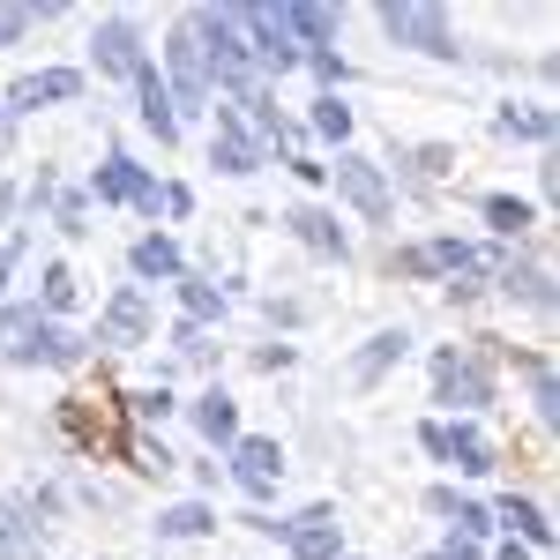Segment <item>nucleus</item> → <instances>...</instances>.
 <instances>
[{"label":"nucleus","instance_id":"nucleus-1","mask_svg":"<svg viewBox=\"0 0 560 560\" xmlns=\"http://www.w3.org/2000/svg\"><path fill=\"white\" fill-rule=\"evenodd\" d=\"M195 23V38H202V68H210L224 90H247L255 75V52L240 38V23H232V8H202V15H187Z\"/></svg>","mask_w":560,"mask_h":560},{"label":"nucleus","instance_id":"nucleus-2","mask_svg":"<svg viewBox=\"0 0 560 560\" xmlns=\"http://www.w3.org/2000/svg\"><path fill=\"white\" fill-rule=\"evenodd\" d=\"M0 337H15V359H45V366H75L83 359L90 337H75V329H60V322H45V314H0Z\"/></svg>","mask_w":560,"mask_h":560},{"label":"nucleus","instance_id":"nucleus-3","mask_svg":"<svg viewBox=\"0 0 560 560\" xmlns=\"http://www.w3.org/2000/svg\"><path fill=\"white\" fill-rule=\"evenodd\" d=\"M382 31L419 45V52H433V60H456V38H448V15L441 8H382Z\"/></svg>","mask_w":560,"mask_h":560},{"label":"nucleus","instance_id":"nucleus-4","mask_svg":"<svg viewBox=\"0 0 560 560\" xmlns=\"http://www.w3.org/2000/svg\"><path fill=\"white\" fill-rule=\"evenodd\" d=\"M232 23H240V31H255V45H247V52H261L277 75H284V68H300V45H292L284 8H232Z\"/></svg>","mask_w":560,"mask_h":560},{"label":"nucleus","instance_id":"nucleus-5","mask_svg":"<svg viewBox=\"0 0 560 560\" xmlns=\"http://www.w3.org/2000/svg\"><path fill=\"white\" fill-rule=\"evenodd\" d=\"M419 441H427L441 464H456V471H471V478L493 471V448H486V433H478V427H427Z\"/></svg>","mask_w":560,"mask_h":560},{"label":"nucleus","instance_id":"nucleus-6","mask_svg":"<svg viewBox=\"0 0 560 560\" xmlns=\"http://www.w3.org/2000/svg\"><path fill=\"white\" fill-rule=\"evenodd\" d=\"M68 433H75L83 448H113V456L128 448V433H120V411H113V404H97V396H75V404H68Z\"/></svg>","mask_w":560,"mask_h":560},{"label":"nucleus","instance_id":"nucleus-7","mask_svg":"<svg viewBox=\"0 0 560 560\" xmlns=\"http://www.w3.org/2000/svg\"><path fill=\"white\" fill-rule=\"evenodd\" d=\"M433 388H441V404H486V396H493L486 366H478V359H456V351L433 359Z\"/></svg>","mask_w":560,"mask_h":560},{"label":"nucleus","instance_id":"nucleus-8","mask_svg":"<svg viewBox=\"0 0 560 560\" xmlns=\"http://www.w3.org/2000/svg\"><path fill=\"white\" fill-rule=\"evenodd\" d=\"M232 471H240V486L255 501H269L277 478H284V456H277V441H232Z\"/></svg>","mask_w":560,"mask_h":560},{"label":"nucleus","instance_id":"nucleus-9","mask_svg":"<svg viewBox=\"0 0 560 560\" xmlns=\"http://www.w3.org/2000/svg\"><path fill=\"white\" fill-rule=\"evenodd\" d=\"M150 337V306H142V292H120V300L105 306V322H97V345L105 351H128Z\"/></svg>","mask_w":560,"mask_h":560},{"label":"nucleus","instance_id":"nucleus-10","mask_svg":"<svg viewBox=\"0 0 560 560\" xmlns=\"http://www.w3.org/2000/svg\"><path fill=\"white\" fill-rule=\"evenodd\" d=\"M337 187H345V202H351V210L388 217V179L374 173L366 158H337Z\"/></svg>","mask_w":560,"mask_h":560},{"label":"nucleus","instance_id":"nucleus-11","mask_svg":"<svg viewBox=\"0 0 560 560\" xmlns=\"http://www.w3.org/2000/svg\"><path fill=\"white\" fill-rule=\"evenodd\" d=\"M75 90H83L75 68H45V75H23L8 90V113H31V105H52V97H75Z\"/></svg>","mask_w":560,"mask_h":560},{"label":"nucleus","instance_id":"nucleus-12","mask_svg":"<svg viewBox=\"0 0 560 560\" xmlns=\"http://www.w3.org/2000/svg\"><path fill=\"white\" fill-rule=\"evenodd\" d=\"M135 90H142V120H150V135H158V142H173V135H179V113H173V90L158 83V68H150V60L135 68Z\"/></svg>","mask_w":560,"mask_h":560},{"label":"nucleus","instance_id":"nucleus-13","mask_svg":"<svg viewBox=\"0 0 560 560\" xmlns=\"http://www.w3.org/2000/svg\"><path fill=\"white\" fill-rule=\"evenodd\" d=\"M404 277H433V269H478V255L464 240H433V247H411V255H396Z\"/></svg>","mask_w":560,"mask_h":560},{"label":"nucleus","instance_id":"nucleus-14","mask_svg":"<svg viewBox=\"0 0 560 560\" xmlns=\"http://www.w3.org/2000/svg\"><path fill=\"white\" fill-rule=\"evenodd\" d=\"M217 165H224V173H255L261 165V150L247 142V128L232 120V105H217Z\"/></svg>","mask_w":560,"mask_h":560},{"label":"nucleus","instance_id":"nucleus-15","mask_svg":"<svg viewBox=\"0 0 560 560\" xmlns=\"http://www.w3.org/2000/svg\"><path fill=\"white\" fill-rule=\"evenodd\" d=\"M173 75L187 97H210V68H202V38H195V23H179L173 31Z\"/></svg>","mask_w":560,"mask_h":560},{"label":"nucleus","instance_id":"nucleus-16","mask_svg":"<svg viewBox=\"0 0 560 560\" xmlns=\"http://www.w3.org/2000/svg\"><path fill=\"white\" fill-rule=\"evenodd\" d=\"M97 68H105V75H135V68H142V45H135V31L120 15L97 31Z\"/></svg>","mask_w":560,"mask_h":560},{"label":"nucleus","instance_id":"nucleus-17","mask_svg":"<svg viewBox=\"0 0 560 560\" xmlns=\"http://www.w3.org/2000/svg\"><path fill=\"white\" fill-rule=\"evenodd\" d=\"M97 202H150V210H158V187L135 173L128 158H113V165L97 173Z\"/></svg>","mask_w":560,"mask_h":560},{"label":"nucleus","instance_id":"nucleus-18","mask_svg":"<svg viewBox=\"0 0 560 560\" xmlns=\"http://www.w3.org/2000/svg\"><path fill=\"white\" fill-rule=\"evenodd\" d=\"M284 538H292V553H300V560H337V523L322 516V509L300 516V523H284Z\"/></svg>","mask_w":560,"mask_h":560},{"label":"nucleus","instance_id":"nucleus-19","mask_svg":"<svg viewBox=\"0 0 560 560\" xmlns=\"http://www.w3.org/2000/svg\"><path fill=\"white\" fill-rule=\"evenodd\" d=\"M284 224L300 232V240L314 247V255H337V261H345V232H337V217H322V210H292Z\"/></svg>","mask_w":560,"mask_h":560},{"label":"nucleus","instance_id":"nucleus-20","mask_svg":"<svg viewBox=\"0 0 560 560\" xmlns=\"http://www.w3.org/2000/svg\"><path fill=\"white\" fill-rule=\"evenodd\" d=\"M195 427L210 433V441H240V411H232V396H224V388H210V396L195 404Z\"/></svg>","mask_w":560,"mask_h":560},{"label":"nucleus","instance_id":"nucleus-21","mask_svg":"<svg viewBox=\"0 0 560 560\" xmlns=\"http://www.w3.org/2000/svg\"><path fill=\"white\" fill-rule=\"evenodd\" d=\"M135 269H142V277H179V247L150 232V240H135Z\"/></svg>","mask_w":560,"mask_h":560},{"label":"nucleus","instance_id":"nucleus-22","mask_svg":"<svg viewBox=\"0 0 560 560\" xmlns=\"http://www.w3.org/2000/svg\"><path fill=\"white\" fill-rule=\"evenodd\" d=\"M210 509H202V501H179V509H165V516H158V530H165V538H202V530H210Z\"/></svg>","mask_w":560,"mask_h":560},{"label":"nucleus","instance_id":"nucleus-23","mask_svg":"<svg viewBox=\"0 0 560 560\" xmlns=\"http://www.w3.org/2000/svg\"><path fill=\"white\" fill-rule=\"evenodd\" d=\"M501 523H516V530L530 538V546H546V538H553V523H546V509H530V501H516V493L501 501Z\"/></svg>","mask_w":560,"mask_h":560},{"label":"nucleus","instance_id":"nucleus-24","mask_svg":"<svg viewBox=\"0 0 560 560\" xmlns=\"http://www.w3.org/2000/svg\"><path fill=\"white\" fill-rule=\"evenodd\" d=\"M284 23H292V31H306V38L322 45L329 31H337V8H322V0H300V8H284Z\"/></svg>","mask_w":560,"mask_h":560},{"label":"nucleus","instance_id":"nucleus-25","mask_svg":"<svg viewBox=\"0 0 560 560\" xmlns=\"http://www.w3.org/2000/svg\"><path fill=\"white\" fill-rule=\"evenodd\" d=\"M404 345H411V337H404V329H388V337H374V345L359 351V382H374V374H382L388 359H404Z\"/></svg>","mask_w":560,"mask_h":560},{"label":"nucleus","instance_id":"nucleus-26","mask_svg":"<svg viewBox=\"0 0 560 560\" xmlns=\"http://www.w3.org/2000/svg\"><path fill=\"white\" fill-rule=\"evenodd\" d=\"M433 509H441V516H456V530H464V538H478V530H486V509H478V501H456V493H433Z\"/></svg>","mask_w":560,"mask_h":560},{"label":"nucleus","instance_id":"nucleus-27","mask_svg":"<svg viewBox=\"0 0 560 560\" xmlns=\"http://www.w3.org/2000/svg\"><path fill=\"white\" fill-rule=\"evenodd\" d=\"M314 128L329 135V142H345V135H351V105H337V97H322V105H314Z\"/></svg>","mask_w":560,"mask_h":560},{"label":"nucleus","instance_id":"nucleus-28","mask_svg":"<svg viewBox=\"0 0 560 560\" xmlns=\"http://www.w3.org/2000/svg\"><path fill=\"white\" fill-rule=\"evenodd\" d=\"M31 15H52V0H45V8H23V0H15V8H0V45L23 38V31H31Z\"/></svg>","mask_w":560,"mask_h":560},{"label":"nucleus","instance_id":"nucleus-29","mask_svg":"<svg viewBox=\"0 0 560 560\" xmlns=\"http://www.w3.org/2000/svg\"><path fill=\"white\" fill-rule=\"evenodd\" d=\"M486 217H493L501 232H523V224H530V210H523L516 195H493V202H486Z\"/></svg>","mask_w":560,"mask_h":560},{"label":"nucleus","instance_id":"nucleus-30","mask_svg":"<svg viewBox=\"0 0 560 560\" xmlns=\"http://www.w3.org/2000/svg\"><path fill=\"white\" fill-rule=\"evenodd\" d=\"M501 128H509V135H546L553 120H546V113H516V105H509V113H501Z\"/></svg>","mask_w":560,"mask_h":560},{"label":"nucleus","instance_id":"nucleus-31","mask_svg":"<svg viewBox=\"0 0 560 560\" xmlns=\"http://www.w3.org/2000/svg\"><path fill=\"white\" fill-rule=\"evenodd\" d=\"M75 300V277L68 269H45V306H68Z\"/></svg>","mask_w":560,"mask_h":560},{"label":"nucleus","instance_id":"nucleus-32","mask_svg":"<svg viewBox=\"0 0 560 560\" xmlns=\"http://www.w3.org/2000/svg\"><path fill=\"white\" fill-rule=\"evenodd\" d=\"M509 292H523V300H538V306L553 300V284H546V277H530V269H523V277H509Z\"/></svg>","mask_w":560,"mask_h":560},{"label":"nucleus","instance_id":"nucleus-33","mask_svg":"<svg viewBox=\"0 0 560 560\" xmlns=\"http://www.w3.org/2000/svg\"><path fill=\"white\" fill-rule=\"evenodd\" d=\"M23 530H31L23 516H8V523H0V560H15V553H23Z\"/></svg>","mask_w":560,"mask_h":560},{"label":"nucleus","instance_id":"nucleus-34","mask_svg":"<svg viewBox=\"0 0 560 560\" xmlns=\"http://www.w3.org/2000/svg\"><path fill=\"white\" fill-rule=\"evenodd\" d=\"M300 60H314L322 83H345V60H337V52H300Z\"/></svg>","mask_w":560,"mask_h":560},{"label":"nucleus","instance_id":"nucleus-35","mask_svg":"<svg viewBox=\"0 0 560 560\" xmlns=\"http://www.w3.org/2000/svg\"><path fill=\"white\" fill-rule=\"evenodd\" d=\"M187 314H217V292H210V284H187Z\"/></svg>","mask_w":560,"mask_h":560},{"label":"nucleus","instance_id":"nucleus-36","mask_svg":"<svg viewBox=\"0 0 560 560\" xmlns=\"http://www.w3.org/2000/svg\"><path fill=\"white\" fill-rule=\"evenodd\" d=\"M441 560H478V553H471V546H448V553H441Z\"/></svg>","mask_w":560,"mask_h":560},{"label":"nucleus","instance_id":"nucleus-37","mask_svg":"<svg viewBox=\"0 0 560 560\" xmlns=\"http://www.w3.org/2000/svg\"><path fill=\"white\" fill-rule=\"evenodd\" d=\"M501 560H530V553H523V546H501Z\"/></svg>","mask_w":560,"mask_h":560},{"label":"nucleus","instance_id":"nucleus-38","mask_svg":"<svg viewBox=\"0 0 560 560\" xmlns=\"http://www.w3.org/2000/svg\"><path fill=\"white\" fill-rule=\"evenodd\" d=\"M8 261H15V255H8V247H0V277H8Z\"/></svg>","mask_w":560,"mask_h":560}]
</instances>
